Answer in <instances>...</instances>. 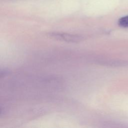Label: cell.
Masks as SVG:
<instances>
[{"mask_svg":"<svg viewBox=\"0 0 128 128\" xmlns=\"http://www.w3.org/2000/svg\"><path fill=\"white\" fill-rule=\"evenodd\" d=\"M50 36L54 38L72 42L80 41V40L82 39L81 36L66 34H50Z\"/></svg>","mask_w":128,"mask_h":128,"instance_id":"obj_1","label":"cell"},{"mask_svg":"<svg viewBox=\"0 0 128 128\" xmlns=\"http://www.w3.org/2000/svg\"><path fill=\"white\" fill-rule=\"evenodd\" d=\"M118 25L122 28H128V16L121 18L118 21Z\"/></svg>","mask_w":128,"mask_h":128,"instance_id":"obj_2","label":"cell"}]
</instances>
